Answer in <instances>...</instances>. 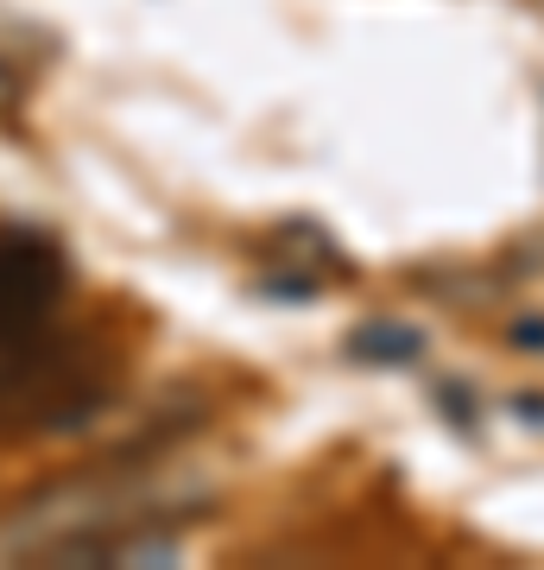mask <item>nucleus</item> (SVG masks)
<instances>
[{
	"label": "nucleus",
	"instance_id": "obj_3",
	"mask_svg": "<svg viewBox=\"0 0 544 570\" xmlns=\"http://www.w3.org/2000/svg\"><path fill=\"white\" fill-rule=\"evenodd\" d=\"M412 348H418L412 330H362L355 336V355H412Z\"/></svg>",
	"mask_w": 544,
	"mask_h": 570
},
{
	"label": "nucleus",
	"instance_id": "obj_4",
	"mask_svg": "<svg viewBox=\"0 0 544 570\" xmlns=\"http://www.w3.org/2000/svg\"><path fill=\"white\" fill-rule=\"evenodd\" d=\"M13 102H20V77H13V63L0 58V115H7Z\"/></svg>",
	"mask_w": 544,
	"mask_h": 570
},
{
	"label": "nucleus",
	"instance_id": "obj_1",
	"mask_svg": "<svg viewBox=\"0 0 544 570\" xmlns=\"http://www.w3.org/2000/svg\"><path fill=\"white\" fill-rule=\"evenodd\" d=\"M89 406H101V374L77 343L44 330L32 343L0 348V438L77 425Z\"/></svg>",
	"mask_w": 544,
	"mask_h": 570
},
{
	"label": "nucleus",
	"instance_id": "obj_2",
	"mask_svg": "<svg viewBox=\"0 0 544 570\" xmlns=\"http://www.w3.org/2000/svg\"><path fill=\"white\" fill-rule=\"evenodd\" d=\"M63 298V254L32 228H0V348L51 330Z\"/></svg>",
	"mask_w": 544,
	"mask_h": 570
}]
</instances>
